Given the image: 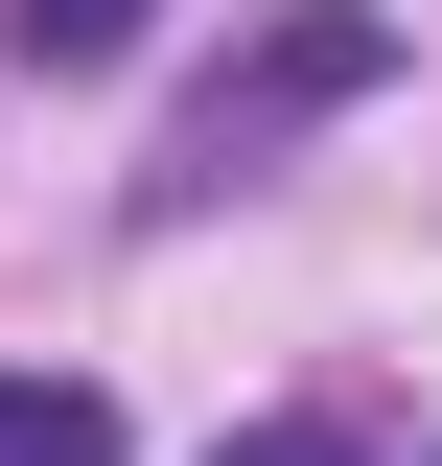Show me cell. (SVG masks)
<instances>
[{
  "instance_id": "1",
  "label": "cell",
  "mask_w": 442,
  "mask_h": 466,
  "mask_svg": "<svg viewBox=\"0 0 442 466\" xmlns=\"http://www.w3.org/2000/svg\"><path fill=\"white\" fill-rule=\"evenodd\" d=\"M349 94H396V24H373V0H279L256 47H233L210 94H186V140H164V210H210V187H256L279 140H303V116H349Z\"/></svg>"
},
{
  "instance_id": "2",
  "label": "cell",
  "mask_w": 442,
  "mask_h": 466,
  "mask_svg": "<svg viewBox=\"0 0 442 466\" xmlns=\"http://www.w3.org/2000/svg\"><path fill=\"white\" fill-rule=\"evenodd\" d=\"M0 466H116V397L94 373H0Z\"/></svg>"
},
{
  "instance_id": "3",
  "label": "cell",
  "mask_w": 442,
  "mask_h": 466,
  "mask_svg": "<svg viewBox=\"0 0 442 466\" xmlns=\"http://www.w3.org/2000/svg\"><path fill=\"white\" fill-rule=\"evenodd\" d=\"M140 24H164V0H0V47H24V70H116Z\"/></svg>"
},
{
  "instance_id": "4",
  "label": "cell",
  "mask_w": 442,
  "mask_h": 466,
  "mask_svg": "<svg viewBox=\"0 0 442 466\" xmlns=\"http://www.w3.org/2000/svg\"><path fill=\"white\" fill-rule=\"evenodd\" d=\"M210 466H349V443H326V420H256V443H210Z\"/></svg>"
}]
</instances>
